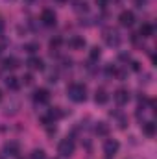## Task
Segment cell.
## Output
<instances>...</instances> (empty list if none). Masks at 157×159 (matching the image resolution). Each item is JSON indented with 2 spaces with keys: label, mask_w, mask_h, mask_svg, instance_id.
<instances>
[{
  "label": "cell",
  "mask_w": 157,
  "mask_h": 159,
  "mask_svg": "<svg viewBox=\"0 0 157 159\" xmlns=\"http://www.w3.org/2000/svg\"><path fill=\"white\" fill-rule=\"evenodd\" d=\"M67 93L72 102H85V98H87V87L83 83H72L67 89Z\"/></svg>",
  "instance_id": "cell-1"
},
{
  "label": "cell",
  "mask_w": 157,
  "mask_h": 159,
  "mask_svg": "<svg viewBox=\"0 0 157 159\" xmlns=\"http://www.w3.org/2000/svg\"><path fill=\"white\" fill-rule=\"evenodd\" d=\"M74 148H76L74 139L65 137V139H61V143H59V146H57V152H59L63 157H70V156L74 154Z\"/></svg>",
  "instance_id": "cell-2"
},
{
  "label": "cell",
  "mask_w": 157,
  "mask_h": 159,
  "mask_svg": "<svg viewBox=\"0 0 157 159\" xmlns=\"http://www.w3.org/2000/svg\"><path fill=\"white\" fill-rule=\"evenodd\" d=\"M118 22H120V26H133V22H135V13L129 11V9H124V11L118 15Z\"/></svg>",
  "instance_id": "cell-3"
},
{
  "label": "cell",
  "mask_w": 157,
  "mask_h": 159,
  "mask_svg": "<svg viewBox=\"0 0 157 159\" xmlns=\"http://www.w3.org/2000/svg\"><path fill=\"white\" fill-rule=\"evenodd\" d=\"M104 39L105 43L109 44V46H118L120 44V34H118L117 30H105V34H104Z\"/></svg>",
  "instance_id": "cell-4"
},
{
  "label": "cell",
  "mask_w": 157,
  "mask_h": 159,
  "mask_svg": "<svg viewBox=\"0 0 157 159\" xmlns=\"http://www.w3.org/2000/svg\"><path fill=\"white\" fill-rule=\"evenodd\" d=\"M118 146H120L118 141H115V139H107V141L104 143V152H105V156H109V157L115 156V154L118 152Z\"/></svg>",
  "instance_id": "cell-5"
},
{
  "label": "cell",
  "mask_w": 157,
  "mask_h": 159,
  "mask_svg": "<svg viewBox=\"0 0 157 159\" xmlns=\"http://www.w3.org/2000/svg\"><path fill=\"white\" fill-rule=\"evenodd\" d=\"M41 20H43L44 26H54L56 24V13H54V9H44L41 13Z\"/></svg>",
  "instance_id": "cell-6"
},
{
  "label": "cell",
  "mask_w": 157,
  "mask_h": 159,
  "mask_svg": "<svg viewBox=\"0 0 157 159\" xmlns=\"http://www.w3.org/2000/svg\"><path fill=\"white\" fill-rule=\"evenodd\" d=\"M34 100H35L37 104H48V100H50V93H48L46 89H37V91L34 93Z\"/></svg>",
  "instance_id": "cell-7"
},
{
  "label": "cell",
  "mask_w": 157,
  "mask_h": 159,
  "mask_svg": "<svg viewBox=\"0 0 157 159\" xmlns=\"http://www.w3.org/2000/svg\"><path fill=\"white\" fill-rule=\"evenodd\" d=\"M19 59L17 57H4L2 59V69H6V70H15V69H19Z\"/></svg>",
  "instance_id": "cell-8"
},
{
  "label": "cell",
  "mask_w": 157,
  "mask_h": 159,
  "mask_svg": "<svg viewBox=\"0 0 157 159\" xmlns=\"http://www.w3.org/2000/svg\"><path fill=\"white\" fill-rule=\"evenodd\" d=\"M115 102H117L118 106L128 104V102H129V93H128L126 89H118L117 93H115Z\"/></svg>",
  "instance_id": "cell-9"
},
{
  "label": "cell",
  "mask_w": 157,
  "mask_h": 159,
  "mask_svg": "<svg viewBox=\"0 0 157 159\" xmlns=\"http://www.w3.org/2000/svg\"><path fill=\"white\" fill-rule=\"evenodd\" d=\"M2 152H4V156H17V154H19V143H15V141L6 143Z\"/></svg>",
  "instance_id": "cell-10"
},
{
  "label": "cell",
  "mask_w": 157,
  "mask_h": 159,
  "mask_svg": "<svg viewBox=\"0 0 157 159\" xmlns=\"http://www.w3.org/2000/svg\"><path fill=\"white\" fill-rule=\"evenodd\" d=\"M26 65H28L32 70H43V69H44V63H43V59H41V57H35V56H32V57L26 61Z\"/></svg>",
  "instance_id": "cell-11"
},
{
  "label": "cell",
  "mask_w": 157,
  "mask_h": 159,
  "mask_svg": "<svg viewBox=\"0 0 157 159\" xmlns=\"http://www.w3.org/2000/svg\"><path fill=\"white\" fill-rule=\"evenodd\" d=\"M107 100H109V94L105 93V89H98L96 94H94V102L100 104V106H104V104H107Z\"/></svg>",
  "instance_id": "cell-12"
},
{
  "label": "cell",
  "mask_w": 157,
  "mask_h": 159,
  "mask_svg": "<svg viewBox=\"0 0 157 159\" xmlns=\"http://www.w3.org/2000/svg\"><path fill=\"white\" fill-rule=\"evenodd\" d=\"M69 44H70V48H74V50H81V48L85 46V39H83L81 35H74L72 39L69 41Z\"/></svg>",
  "instance_id": "cell-13"
},
{
  "label": "cell",
  "mask_w": 157,
  "mask_h": 159,
  "mask_svg": "<svg viewBox=\"0 0 157 159\" xmlns=\"http://www.w3.org/2000/svg\"><path fill=\"white\" fill-rule=\"evenodd\" d=\"M94 131H96V135H100V137H107V135H109V126H107L105 122H98V124L94 126Z\"/></svg>",
  "instance_id": "cell-14"
},
{
  "label": "cell",
  "mask_w": 157,
  "mask_h": 159,
  "mask_svg": "<svg viewBox=\"0 0 157 159\" xmlns=\"http://www.w3.org/2000/svg\"><path fill=\"white\" fill-rule=\"evenodd\" d=\"M139 35H141V37H152V35H154V26L148 24V22L142 24L141 30H139Z\"/></svg>",
  "instance_id": "cell-15"
},
{
  "label": "cell",
  "mask_w": 157,
  "mask_h": 159,
  "mask_svg": "<svg viewBox=\"0 0 157 159\" xmlns=\"http://www.w3.org/2000/svg\"><path fill=\"white\" fill-rule=\"evenodd\" d=\"M6 87L11 89V91H17L20 87V81H19V78H15V76H9V78H6Z\"/></svg>",
  "instance_id": "cell-16"
},
{
  "label": "cell",
  "mask_w": 157,
  "mask_h": 159,
  "mask_svg": "<svg viewBox=\"0 0 157 159\" xmlns=\"http://www.w3.org/2000/svg\"><path fill=\"white\" fill-rule=\"evenodd\" d=\"M142 131H144V135L154 137V135H155V124H154V122H144V124H142Z\"/></svg>",
  "instance_id": "cell-17"
},
{
  "label": "cell",
  "mask_w": 157,
  "mask_h": 159,
  "mask_svg": "<svg viewBox=\"0 0 157 159\" xmlns=\"http://www.w3.org/2000/svg\"><path fill=\"white\" fill-rule=\"evenodd\" d=\"M100 56H102V50H100L98 46H92V48H91V52H89V57H91V61H96V59H100Z\"/></svg>",
  "instance_id": "cell-18"
},
{
  "label": "cell",
  "mask_w": 157,
  "mask_h": 159,
  "mask_svg": "<svg viewBox=\"0 0 157 159\" xmlns=\"http://www.w3.org/2000/svg\"><path fill=\"white\" fill-rule=\"evenodd\" d=\"M39 50V44L37 43H26L24 44V52H28V54H35Z\"/></svg>",
  "instance_id": "cell-19"
},
{
  "label": "cell",
  "mask_w": 157,
  "mask_h": 159,
  "mask_svg": "<svg viewBox=\"0 0 157 159\" xmlns=\"http://www.w3.org/2000/svg\"><path fill=\"white\" fill-rule=\"evenodd\" d=\"M30 159H46V154H44V150L37 148V150H34V152H32Z\"/></svg>",
  "instance_id": "cell-20"
},
{
  "label": "cell",
  "mask_w": 157,
  "mask_h": 159,
  "mask_svg": "<svg viewBox=\"0 0 157 159\" xmlns=\"http://www.w3.org/2000/svg\"><path fill=\"white\" fill-rule=\"evenodd\" d=\"M61 43H63L61 37H54V39H50V48H52V50H57V48L61 46Z\"/></svg>",
  "instance_id": "cell-21"
},
{
  "label": "cell",
  "mask_w": 157,
  "mask_h": 159,
  "mask_svg": "<svg viewBox=\"0 0 157 159\" xmlns=\"http://www.w3.org/2000/svg\"><path fill=\"white\" fill-rule=\"evenodd\" d=\"M22 81H24L26 85H32V83H34V76H32V74H24Z\"/></svg>",
  "instance_id": "cell-22"
},
{
  "label": "cell",
  "mask_w": 157,
  "mask_h": 159,
  "mask_svg": "<svg viewBox=\"0 0 157 159\" xmlns=\"http://www.w3.org/2000/svg\"><path fill=\"white\" fill-rule=\"evenodd\" d=\"M74 4H76V9H83V11L87 9V4H85V2H79V0H74Z\"/></svg>",
  "instance_id": "cell-23"
},
{
  "label": "cell",
  "mask_w": 157,
  "mask_h": 159,
  "mask_svg": "<svg viewBox=\"0 0 157 159\" xmlns=\"http://www.w3.org/2000/svg\"><path fill=\"white\" fill-rule=\"evenodd\" d=\"M107 4H109V0H96L98 7H107Z\"/></svg>",
  "instance_id": "cell-24"
},
{
  "label": "cell",
  "mask_w": 157,
  "mask_h": 159,
  "mask_svg": "<svg viewBox=\"0 0 157 159\" xmlns=\"http://www.w3.org/2000/svg\"><path fill=\"white\" fill-rule=\"evenodd\" d=\"M131 69H133V70H141V63H139V61H133V63H131Z\"/></svg>",
  "instance_id": "cell-25"
},
{
  "label": "cell",
  "mask_w": 157,
  "mask_h": 159,
  "mask_svg": "<svg viewBox=\"0 0 157 159\" xmlns=\"http://www.w3.org/2000/svg\"><path fill=\"white\" fill-rule=\"evenodd\" d=\"M4 30H6V22H4V20L0 19V35L4 34Z\"/></svg>",
  "instance_id": "cell-26"
},
{
  "label": "cell",
  "mask_w": 157,
  "mask_h": 159,
  "mask_svg": "<svg viewBox=\"0 0 157 159\" xmlns=\"http://www.w3.org/2000/svg\"><path fill=\"white\" fill-rule=\"evenodd\" d=\"M0 100H2V91H0Z\"/></svg>",
  "instance_id": "cell-27"
},
{
  "label": "cell",
  "mask_w": 157,
  "mask_h": 159,
  "mask_svg": "<svg viewBox=\"0 0 157 159\" xmlns=\"http://www.w3.org/2000/svg\"><path fill=\"white\" fill-rule=\"evenodd\" d=\"M57 2H65V0H57Z\"/></svg>",
  "instance_id": "cell-28"
},
{
  "label": "cell",
  "mask_w": 157,
  "mask_h": 159,
  "mask_svg": "<svg viewBox=\"0 0 157 159\" xmlns=\"http://www.w3.org/2000/svg\"><path fill=\"white\" fill-rule=\"evenodd\" d=\"M0 159H2V157H0Z\"/></svg>",
  "instance_id": "cell-29"
}]
</instances>
